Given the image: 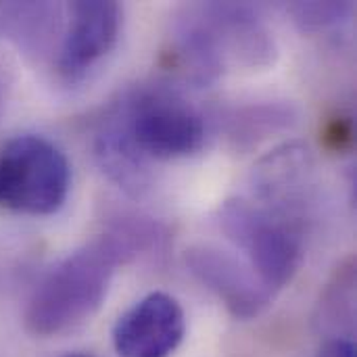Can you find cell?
Listing matches in <instances>:
<instances>
[{"mask_svg": "<svg viewBox=\"0 0 357 357\" xmlns=\"http://www.w3.org/2000/svg\"><path fill=\"white\" fill-rule=\"evenodd\" d=\"M65 357H90V356H79V354H73V356H65Z\"/></svg>", "mask_w": 357, "mask_h": 357, "instance_id": "cell-12", "label": "cell"}, {"mask_svg": "<svg viewBox=\"0 0 357 357\" xmlns=\"http://www.w3.org/2000/svg\"><path fill=\"white\" fill-rule=\"evenodd\" d=\"M186 266L236 320L259 318L276 299L238 255L215 245L190 247Z\"/></svg>", "mask_w": 357, "mask_h": 357, "instance_id": "cell-7", "label": "cell"}, {"mask_svg": "<svg viewBox=\"0 0 357 357\" xmlns=\"http://www.w3.org/2000/svg\"><path fill=\"white\" fill-rule=\"evenodd\" d=\"M182 305L167 293H151L119 316L113 347L119 357H169L184 341Z\"/></svg>", "mask_w": 357, "mask_h": 357, "instance_id": "cell-8", "label": "cell"}, {"mask_svg": "<svg viewBox=\"0 0 357 357\" xmlns=\"http://www.w3.org/2000/svg\"><path fill=\"white\" fill-rule=\"evenodd\" d=\"M218 226L274 297L291 284L303 261L305 218L274 209L247 195L222 203Z\"/></svg>", "mask_w": 357, "mask_h": 357, "instance_id": "cell-4", "label": "cell"}, {"mask_svg": "<svg viewBox=\"0 0 357 357\" xmlns=\"http://www.w3.org/2000/svg\"><path fill=\"white\" fill-rule=\"evenodd\" d=\"M289 13L295 17V23L303 31H320L341 23L351 13V4L349 2H295L289 6Z\"/></svg>", "mask_w": 357, "mask_h": 357, "instance_id": "cell-9", "label": "cell"}, {"mask_svg": "<svg viewBox=\"0 0 357 357\" xmlns=\"http://www.w3.org/2000/svg\"><path fill=\"white\" fill-rule=\"evenodd\" d=\"M203 111L169 82H142L119 94L102 115L94 149L102 169L132 192L146 188L155 163L190 159L203 151Z\"/></svg>", "mask_w": 357, "mask_h": 357, "instance_id": "cell-1", "label": "cell"}, {"mask_svg": "<svg viewBox=\"0 0 357 357\" xmlns=\"http://www.w3.org/2000/svg\"><path fill=\"white\" fill-rule=\"evenodd\" d=\"M169 54L190 82L205 86L236 69L268 67L276 46L255 6L199 2L174 19Z\"/></svg>", "mask_w": 357, "mask_h": 357, "instance_id": "cell-3", "label": "cell"}, {"mask_svg": "<svg viewBox=\"0 0 357 357\" xmlns=\"http://www.w3.org/2000/svg\"><path fill=\"white\" fill-rule=\"evenodd\" d=\"M144 236L134 228L113 230L63 257L33 289L23 312L25 331L50 339L90 320L100 310L117 268L142 247Z\"/></svg>", "mask_w": 357, "mask_h": 357, "instance_id": "cell-2", "label": "cell"}, {"mask_svg": "<svg viewBox=\"0 0 357 357\" xmlns=\"http://www.w3.org/2000/svg\"><path fill=\"white\" fill-rule=\"evenodd\" d=\"M63 13L65 19L52 67L61 82L77 84L117 46L123 8L111 0H77L65 4Z\"/></svg>", "mask_w": 357, "mask_h": 357, "instance_id": "cell-6", "label": "cell"}, {"mask_svg": "<svg viewBox=\"0 0 357 357\" xmlns=\"http://www.w3.org/2000/svg\"><path fill=\"white\" fill-rule=\"evenodd\" d=\"M71 188L65 153L44 136L19 134L0 149V207L23 215L56 213Z\"/></svg>", "mask_w": 357, "mask_h": 357, "instance_id": "cell-5", "label": "cell"}, {"mask_svg": "<svg viewBox=\"0 0 357 357\" xmlns=\"http://www.w3.org/2000/svg\"><path fill=\"white\" fill-rule=\"evenodd\" d=\"M316 357H356V345L349 337H333L320 347Z\"/></svg>", "mask_w": 357, "mask_h": 357, "instance_id": "cell-10", "label": "cell"}, {"mask_svg": "<svg viewBox=\"0 0 357 357\" xmlns=\"http://www.w3.org/2000/svg\"><path fill=\"white\" fill-rule=\"evenodd\" d=\"M8 92H10V73L8 69L0 63V113L6 105V98H8Z\"/></svg>", "mask_w": 357, "mask_h": 357, "instance_id": "cell-11", "label": "cell"}]
</instances>
